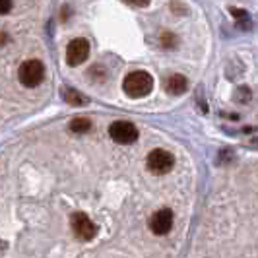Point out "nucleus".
Instances as JSON below:
<instances>
[{"label": "nucleus", "mask_w": 258, "mask_h": 258, "mask_svg": "<svg viewBox=\"0 0 258 258\" xmlns=\"http://www.w3.org/2000/svg\"><path fill=\"white\" fill-rule=\"evenodd\" d=\"M122 90L128 97H134V99L146 97V95H150V91L154 90V78L144 70L130 72L122 82Z\"/></svg>", "instance_id": "f257e3e1"}, {"label": "nucleus", "mask_w": 258, "mask_h": 258, "mask_svg": "<svg viewBox=\"0 0 258 258\" xmlns=\"http://www.w3.org/2000/svg\"><path fill=\"white\" fill-rule=\"evenodd\" d=\"M18 78L26 88H37L39 84L45 80V66L37 58L26 60L18 70Z\"/></svg>", "instance_id": "f03ea898"}, {"label": "nucleus", "mask_w": 258, "mask_h": 258, "mask_svg": "<svg viewBox=\"0 0 258 258\" xmlns=\"http://www.w3.org/2000/svg\"><path fill=\"white\" fill-rule=\"evenodd\" d=\"M175 165V155L169 154L167 150H154L148 155V169L154 175H165Z\"/></svg>", "instance_id": "7ed1b4c3"}, {"label": "nucleus", "mask_w": 258, "mask_h": 258, "mask_svg": "<svg viewBox=\"0 0 258 258\" xmlns=\"http://www.w3.org/2000/svg\"><path fill=\"white\" fill-rule=\"evenodd\" d=\"M70 225H72V231H74V235H76L80 241H91V239L95 237V233H97L95 223H93L86 214H82V212L72 214Z\"/></svg>", "instance_id": "20e7f679"}, {"label": "nucleus", "mask_w": 258, "mask_h": 258, "mask_svg": "<svg viewBox=\"0 0 258 258\" xmlns=\"http://www.w3.org/2000/svg\"><path fill=\"white\" fill-rule=\"evenodd\" d=\"M109 136L116 144H132L138 140V128L128 120H116L109 128Z\"/></svg>", "instance_id": "39448f33"}, {"label": "nucleus", "mask_w": 258, "mask_h": 258, "mask_svg": "<svg viewBox=\"0 0 258 258\" xmlns=\"http://www.w3.org/2000/svg\"><path fill=\"white\" fill-rule=\"evenodd\" d=\"M90 56V43L88 39H72L68 43V49H66V62L70 66H78L82 64L86 58Z\"/></svg>", "instance_id": "423d86ee"}, {"label": "nucleus", "mask_w": 258, "mask_h": 258, "mask_svg": "<svg viewBox=\"0 0 258 258\" xmlns=\"http://www.w3.org/2000/svg\"><path fill=\"white\" fill-rule=\"evenodd\" d=\"M173 227V212L163 208V210H157L152 220H150V229L155 233V235H165V233L171 231Z\"/></svg>", "instance_id": "0eeeda50"}, {"label": "nucleus", "mask_w": 258, "mask_h": 258, "mask_svg": "<svg viewBox=\"0 0 258 258\" xmlns=\"http://www.w3.org/2000/svg\"><path fill=\"white\" fill-rule=\"evenodd\" d=\"M188 88V82H186V78L181 76V74H173V76H169L165 80V91L167 93H173V95H181L184 93Z\"/></svg>", "instance_id": "6e6552de"}, {"label": "nucleus", "mask_w": 258, "mask_h": 258, "mask_svg": "<svg viewBox=\"0 0 258 258\" xmlns=\"http://www.w3.org/2000/svg\"><path fill=\"white\" fill-rule=\"evenodd\" d=\"M70 130L76 132V134H84V132H90L91 130V120L86 116H78L70 122Z\"/></svg>", "instance_id": "1a4fd4ad"}, {"label": "nucleus", "mask_w": 258, "mask_h": 258, "mask_svg": "<svg viewBox=\"0 0 258 258\" xmlns=\"http://www.w3.org/2000/svg\"><path fill=\"white\" fill-rule=\"evenodd\" d=\"M64 97H66V101H68V103H72V105H84L86 103V97H82V95L74 90H66Z\"/></svg>", "instance_id": "9d476101"}, {"label": "nucleus", "mask_w": 258, "mask_h": 258, "mask_svg": "<svg viewBox=\"0 0 258 258\" xmlns=\"http://www.w3.org/2000/svg\"><path fill=\"white\" fill-rule=\"evenodd\" d=\"M12 8V0H0V14L6 16Z\"/></svg>", "instance_id": "9b49d317"}, {"label": "nucleus", "mask_w": 258, "mask_h": 258, "mask_svg": "<svg viewBox=\"0 0 258 258\" xmlns=\"http://www.w3.org/2000/svg\"><path fill=\"white\" fill-rule=\"evenodd\" d=\"M126 2L132 4V6H138V8H144V6L150 4V0H126Z\"/></svg>", "instance_id": "f8f14e48"}, {"label": "nucleus", "mask_w": 258, "mask_h": 258, "mask_svg": "<svg viewBox=\"0 0 258 258\" xmlns=\"http://www.w3.org/2000/svg\"><path fill=\"white\" fill-rule=\"evenodd\" d=\"M254 144H256V146H258V140H254Z\"/></svg>", "instance_id": "ddd939ff"}]
</instances>
